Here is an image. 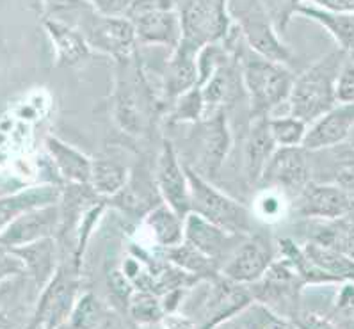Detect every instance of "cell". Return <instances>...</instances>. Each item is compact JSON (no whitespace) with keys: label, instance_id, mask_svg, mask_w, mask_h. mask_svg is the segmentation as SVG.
<instances>
[{"label":"cell","instance_id":"ba28073f","mask_svg":"<svg viewBox=\"0 0 354 329\" xmlns=\"http://www.w3.org/2000/svg\"><path fill=\"white\" fill-rule=\"evenodd\" d=\"M239 52L234 48V54L223 61L216 68L212 75L201 84V95L205 104V118H212L219 113H225L226 107H232L241 98L246 88L242 79V66H239Z\"/></svg>","mask_w":354,"mask_h":329},{"label":"cell","instance_id":"d4e9b609","mask_svg":"<svg viewBox=\"0 0 354 329\" xmlns=\"http://www.w3.org/2000/svg\"><path fill=\"white\" fill-rule=\"evenodd\" d=\"M55 169L68 184H89L93 173V160L57 138L46 139Z\"/></svg>","mask_w":354,"mask_h":329},{"label":"cell","instance_id":"d6a6232c","mask_svg":"<svg viewBox=\"0 0 354 329\" xmlns=\"http://www.w3.org/2000/svg\"><path fill=\"white\" fill-rule=\"evenodd\" d=\"M271 133L276 144L279 146H303L306 132H308V123L296 116L274 118L269 120Z\"/></svg>","mask_w":354,"mask_h":329},{"label":"cell","instance_id":"7402d4cb","mask_svg":"<svg viewBox=\"0 0 354 329\" xmlns=\"http://www.w3.org/2000/svg\"><path fill=\"white\" fill-rule=\"evenodd\" d=\"M11 253H15L18 258L24 262L27 272L32 276L34 283L39 290L48 285L55 271V242L52 237H45L41 241L24 244V246L11 247Z\"/></svg>","mask_w":354,"mask_h":329},{"label":"cell","instance_id":"f35d334b","mask_svg":"<svg viewBox=\"0 0 354 329\" xmlns=\"http://www.w3.org/2000/svg\"><path fill=\"white\" fill-rule=\"evenodd\" d=\"M338 104H354V52L347 54L337 82Z\"/></svg>","mask_w":354,"mask_h":329},{"label":"cell","instance_id":"74e56055","mask_svg":"<svg viewBox=\"0 0 354 329\" xmlns=\"http://www.w3.org/2000/svg\"><path fill=\"white\" fill-rule=\"evenodd\" d=\"M88 9H93L88 0H43V15L45 18H59L63 20L68 15L86 13Z\"/></svg>","mask_w":354,"mask_h":329},{"label":"cell","instance_id":"f546056e","mask_svg":"<svg viewBox=\"0 0 354 329\" xmlns=\"http://www.w3.org/2000/svg\"><path fill=\"white\" fill-rule=\"evenodd\" d=\"M129 184V169L111 158L93 160L91 185L98 196H116Z\"/></svg>","mask_w":354,"mask_h":329},{"label":"cell","instance_id":"e0dca14e","mask_svg":"<svg viewBox=\"0 0 354 329\" xmlns=\"http://www.w3.org/2000/svg\"><path fill=\"white\" fill-rule=\"evenodd\" d=\"M130 20L133 21V27H136L139 45L164 46V48L173 50L184 38L178 8L138 15Z\"/></svg>","mask_w":354,"mask_h":329},{"label":"cell","instance_id":"4316f807","mask_svg":"<svg viewBox=\"0 0 354 329\" xmlns=\"http://www.w3.org/2000/svg\"><path fill=\"white\" fill-rule=\"evenodd\" d=\"M303 251L319 269L328 272L337 283L354 281V258L349 254L317 241L306 242Z\"/></svg>","mask_w":354,"mask_h":329},{"label":"cell","instance_id":"f6af8a7d","mask_svg":"<svg viewBox=\"0 0 354 329\" xmlns=\"http://www.w3.org/2000/svg\"><path fill=\"white\" fill-rule=\"evenodd\" d=\"M347 142H349V144H353V146H354V126H353V130H351L349 139H347Z\"/></svg>","mask_w":354,"mask_h":329},{"label":"cell","instance_id":"277c9868","mask_svg":"<svg viewBox=\"0 0 354 329\" xmlns=\"http://www.w3.org/2000/svg\"><path fill=\"white\" fill-rule=\"evenodd\" d=\"M191 184V210L207 217L214 225L221 226L235 235H246L251 232V217L246 207L226 196L225 192L209 184L205 176L185 166Z\"/></svg>","mask_w":354,"mask_h":329},{"label":"cell","instance_id":"7a4b0ae2","mask_svg":"<svg viewBox=\"0 0 354 329\" xmlns=\"http://www.w3.org/2000/svg\"><path fill=\"white\" fill-rule=\"evenodd\" d=\"M239 48L241 46H237V52L242 59V79L250 98L251 118L267 116L272 109L290 98L296 77L283 63L262 57L253 50L251 54L242 55Z\"/></svg>","mask_w":354,"mask_h":329},{"label":"cell","instance_id":"f1b7e54d","mask_svg":"<svg viewBox=\"0 0 354 329\" xmlns=\"http://www.w3.org/2000/svg\"><path fill=\"white\" fill-rule=\"evenodd\" d=\"M114 114H116L118 125L130 135H139L145 130V113L139 105L138 93L130 82L118 84Z\"/></svg>","mask_w":354,"mask_h":329},{"label":"cell","instance_id":"30bf717a","mask_svg":"<svg viewBox=\"0 0 354 329\" xmlns=\"http://www.w3.org/2000/svg\"><path fill=\"white\" fill-rule=\"evenodd\" d=\"M297 210L304 217H315L326 221L344 219L354 210V192L335 184L312 180L297 194Z\"/></svg>","mask_w":354,"mask_h":329},{"label":"cell","instance_id":"836d02e7","mask_svg":"<svg viewBox=\"0 0 354 329\" xmlns=\"http://www.w3.org/2000/svg\"><path fill=\"white\" fill-rule=\"evenodd\" d=\"M313 241L322 242L326 246L335 247V250L349 254L354 258V225H351V223H344L337 219L333 225L321 229Z\"/></svg>","mask_w":354,"mask_h":329},{"label":"cell","instance_id":"ab89813d","mask_svg":"<svg viewBox=\"0 0 354 329\" xmlns=\"http://www.w3.org/2000/svg\"><path fill=\"white\" fill-rule=\"evenodd\" d=\"M176 8H178L176 0H130L127 17L133 18L138 15L151 13V11H167V9Z\"/></svg>","mask_w":354,"mask_h":329},{"label":"cell","instance_id":"e575fe53","mask_svg":"<svg viewBox=\"0 0 354 329\" xmlns=\"http://www.w3.org/2000/svg\"><path fill=\"white\" fill-rule=\"evenodd\" d=\"M105 321L104 306L93 294H84L77 301L73 313L70 317V326L73 328H98Z\"/></svg>","mask_w":354,"mask_h":329},{"label":"cell","instance_id":"83f0119b","mask_svg":"<svg viewBox=\"0 0 354 329\" xmlns=\"http://www.w3.org/2000/svg\"><path fill=\"white\" fill-rule=\"evenodd\" d=\"M146 225L155 235V241L167 250L185 241V217L167 203L155 205V209L146 217Z\"/></svg>","mask_w":354,"mask_h":329},{"label":"cell","instance_id":"4fadbf2b","mask_svg":"<svg viewBox=\"0 0 354 329\" xmlns=\"http://www.w3.org/2000/svg\"><path fill=\"white\" fill-rule=\"evenodd\" d=\"M271 265V246L262 237H250L230 254L221 274L237 283L250 285L260 281Z\"/></svg>","mask_w":354,"mask_h":329},{"label":"cell","instance_id":"484cf974","mask_svg":"<svg viewBox=\"0 0 354 329\" xmlns=\"http://www.w3.org/2000/svg\"><path fill=\"white\" fill-rule=\"evenodd\" d=\"M324 151L329 157L326 167L312 166V176H317L315 182L335 184L354 192V146L342 142L333 148H326Z\"/></svg>","mask_w":354,"mask_h":329},{"label":"cell","instance_id":"4dcf8cb0","mask_svg":"<svg viewBox=\"0 0 354 329\" xmlns=\"http://www.w3.org/2000/svg\"><path fill=\"white\" fill-rule=\"evenodd\" d=\"M226 328H292L294 322L278 315L266 303H250L246 308L232 317Z\"/></svg>","mask_w":354,"mask_h":329},{"label":"cell","instance_id":"d590c367","mask_svg":"<svg viewBox=\"0 0 354 329\" xmlns=\"http://www.w3.org/2000/svg\"><path fill=\"white\" fill-rule=\"evenodd\" d=\"M129 312L133 321L138 322H157L162 321L164 304L158 303L157 297L150 290H141L139 294H132L129 304Z\"/></svg>","mask_w":354,"mask_h":329},{"label":"cell","instance_id":"2e32d148","mask_svg":"<svg viewBox=\"0 0 354 329\" xmlns=\"http://www.w3.org/2000/svg\"><path fill=\"white\" fill-rule=\"evenodd\" d=\"M201 46L182 38L180 45L171 50L167 66L164 71V93L169 100H176L184 93L196 88L200 82V57Z\"/></svg>","mask_w":354,"mask_h":329},{"label":"cell","instance_id":"5bb4252c","mask_svg":"<svg viewBox=\"0 0 354 329\" xmlns=\"http://www.w3.org/2000/svg\"><path fill=\"white\" fill-rule=\"evenodd\" d=\"M253 292L242 287V283L225 278L216 279L210 283L209 296L205 297L203 308H201V321L205 328H216L225 321L246 308L253 303Z\"/></svg>","mask_w":354,"mask_h":329},{"label":"cell","instance_id":"52a82bcc","mask_svg":"<svg viewBox=\"0 0 354 329\" xmlns=\"http://www.w3.org/2000/svg\"><path fill=\"white\" fill-rule=\"evenodd\" d=\"M312 180V153L304 146H281L272 153L260 184L299 194Z\"/></svg>","mask_w":354,"mask_h":329},{"label":"cell","instance_id":"44dd1931","mask_svg":"<svg viewBox=\"0 0 354 329\" xmlns=\"http://www.w3.org/2000/svg\"><path fill=\"white\" fill-rule=\"evenodd\" d=\"M276 151V141L269 126V118H253L246 141V175L251 184L262 180L266 166Z\"/></svg>","mask_w":354,"mask_h":329},{"label":"cell","instance_id":"7c38bea8","mask_svg":"<svg viewBox=\"0 0 354 329\" xmlns=\"http://www.w3.org/2000/svg\"><path fill=\"white\" fill-rule=\"evenodd\" d=\"M61 221H63V214L57 203L20 214L2 228V247L11 250V247L41 241L45 237H52Z\"/></svg>","mask_w":354,"mask_h":329},{"label":"cell","instance_id":"7bdbcfd3","mask_svg":"<svg viewBox=\"0 0 354 329\" xmlns=\"http://www.w3.org/2000/svg\"><path fill=\"white\" fill-rule=\"evenodd\" d=\"M301 2H303V0H288L283 17H281V26L285 27L288 21H290V18L294 17V11H296V8L301 4Z\"/></svg>","mask_w":354,"mask_h":329},{"label":"cell","instance_id":"ee69618b","mask_svg":"<svg viewBox=\"0 0 354 329\" xmlns=\"http://www.w3.org/2000/svg\"><path fill=\"white\" fill-rule=\"evenodd\" d=\"M24 2L27 4V8H30L36 13L43 15V0H24Z\"/></svg>","mask_w":354,"mask_h":329},{"label":"cell","instance_id":"9c48e42d","mask_svg":"<svg viewBox=\"0 0 354 329\" xmlns=\"http://www.w3.org/2000/svg\"><path fill=\"white\" fill-rule=\"evenodd\" d=\"M75 292V276H70L64 269H57L54 278L41 290L30 328H59L64 321H70L77 304Z\"/></svg>","mask_w":354,"mask_h":329},{"label":"cell","instance_id":"b9f144b4","mask_svg":"<svg viewBox=\"0 0 354 329\" xmlns=\"http://www.w3.org/2000/svg\"><path fill=\"white\" fill-rule=\"evenodd\" d=\"M317 8L329 9V11H338V13H354V0H303Z\"/></svg>","mask_w":354,"mask_h":329},{"label":"cell","instance_id":"603a6c76","mask_svg":"<svg viewBox=\"0 0 354 329\" xmlns=\"http://www.w3.org/2000/svg\"><path fill=\"white\" fill-rule=\"evenodd\" d=\"M294 15L310 18L324 27L333 36L340 50L347 52V54L354 52V13H338V11L317 8L310 2H301Z\"/></svg>","mask_w":354,"mask_h":329},{"label":"cell","instance_id":"6da1fadb","mask_svg":"<svg viewBox=\"0 0 354 329\" xmlns=\"http://www.w3.org/2000/svg\"><path fill=\"white\" fill-rule=\"evenodd\" d=\"M346 57L347 52L338 48L296 77L288 98L292 116L313 123L338 104L337 82Z\"/></svg>","mask_w":354,"mask_h":329},{"label":"cell","instance_id":"cb8c5ba5","mask_svg":"<svg viewBox=\"0 0 354 329\" xmlns=\"http://www.w3.org/2000/svg\"><path fill=\"white\" fill-rule=\"evenodd\" d=\"M61 198H63V191L55 184L38 185V187L24 189L13 194H4L2 196V228L20 214L46 207V205H55Z\"/></svg>","mask_w":354,"mask_h":329},{"label":"cell","instance_id":"1f68e13d","mask_svg":"<svg viewBox=\"0 0 354 329\" xmlns=\"http://www.w3.org/2000/svg\"><path fill=\"white\" fill-rule=\"evenodd\" d=\"M167 256L171 258V262L182 267L184 271L192 272V274L205 276L207 278L210 272H216V269H214V262L216 260L207 256L205 253H201L200 250H196V247L191 246L185 241L182 244H178V246L169 247Z\"/></svg>","mask_w":354,"mask_h":329},{"label":"cell","instance_id":"8fae6325","mask_svg":"<svg viewBox=\"0 0 354 329\" xmlns=\"http://www.w3.org/2000/svg\"><path fill=\"white\" fill-rule=\"evenodd\" d=\"M155 182L164 203L175 209L182 217L191 212V184H189L187 169L185 166L182 167L175 146L167 139L164 141L162 151L158 155Z\"/></svg>","mask_w":354,"mask_h":329},{"label":"cell","instance_id":"8d00e7d4","mask_svg":"<svg viewBox=\"0 0 354 329\" xmlns=\"http://www.w3.org/2000/svg\"><path fill=\"white\" fill-rule=\"evenodd\" d=\"M205 114L203 95L201 88L196 86L191 91L184 93L176 98L175 111L171 114V121H201Z\"/></svg>","mask_w":354,"mask_h":329},{"label":"cell","instance_id":"60d3db41","mask_svg":"<svg viewBox=\"0 0 354 329\" xmlns=\"http://www.w3.org/2000/svg\"><path fill=\"white\" fill-rule=\"evenodd\" d=\"M95 11L111 17H127L130 0H88Z\"/></svg>","mask_w":354,"mask_h":329},{"label":"cell","instance_id":"9a60e30c","mask_svg":"<svg viewBox=\"0 0 354 329\" xmlns=\"http://www.w3.org/2000/svg\"><path fill=\"white\" fill-rule=\"evenodd\" d=\"M230 142H232V138H230L225 113L200 121L196 171L201 176H214L221 169L226 155H228Z\"/></svg>","mask_w":354,"mask_h":329},{"label":"cell","instance_id":"5b68a950","mask_svg":"<svg viewBox=\"0 0 354 329\" xmlns=\"http://www.w3.org/2000/svg\"><path fill=\"white\" fill-rule=\"evenodd\" d=\"M178 11L184 39L201 48L223 41L232 30L230 0H182Z\"/></svg>","mask_w":354,"mask_h":329},{"label":"cell","instance_id":"ffe728a7","mask_svg":"<svg viewBox=\"0 0 354 329\" xmlns=\"http://www.w3.org/2000/svg\"><path fill=\"white\" fill-rule=\"evenodd\" d=\"M234 237H239V235L230 234L198 212L191 210L185 216V242H189L191 246L200 250L210 258H219Z\"/></svg>","mask_w":354,"mask_h":329},{"label":"cell","instance_id":"8992f818","mask_svg":"<svg viewBox=\"0 0 354 329\" xmlns=\"http://www.w3.org/2000/svg\"><path fill=\"white\" fill-rule=\"evenodd\" d=\"M82 34L88 39L91 50L104 52L111 57L125 63L133 54L138 45V34L133 21L129 17H111L102 15L95 9L82 13Z\"/></svg>","mask_w":354,"mask_h":329},{"label":"cell","instance_id":"ac0fdd59","mask_svg":"<svg viewBox=\"0 0 354 329\" xmlns=\"http://www.w3.org/2000/svg\"><path fill=\"white\" fill-rule=\"evenodd\" d=\"M354 126V104L335 105L329 113L313 121L303 146L308 151L326 150L347 142Z\"/></svg>","mask_w":354,"mask_h":329},{"label":"cell","instance_id":"3957f363","mask_svg":"<svg viewBox=\"0 0 354 329\" xmlns=\"http://www.w3.org/2000/svg\"><path fill=\"white\" fill-rule=\"evenodd\" d=\"M230 13L237 20L250 50L276 63H290V48L279 39L263 0H239V6L230 2Z\"/></svg>","mask_w":354,"mask_h":329},{"label":"cell","instance_id":"d6986e66","mask_svg":"<svg viewBox=\"0 0 354 329\" xmlns=\"http://www.w3.org/2000/svg\"><path fill=\"white\" fill-rule=\"evenodd\" d=\"M45 29L55 48V61L59 66H75L91 52L82 30L75 29L64 20L45 18Z\"/></svg>","mask_w":354,"mask_h":329},{"label":"cell","instance_id":"bcb514c9","mask_svg":"<svg viewBox=\"0 0 354 329\" xmlns=\"http://www.w3.org/2000/svg\"><path fill=\"white\" fill-rule=\"evenodd\" d=\"M176 2H178V4H180V2H182V0H176Z\"/></svg>","mask_w":354,"mask_h":329}]
</instances>
